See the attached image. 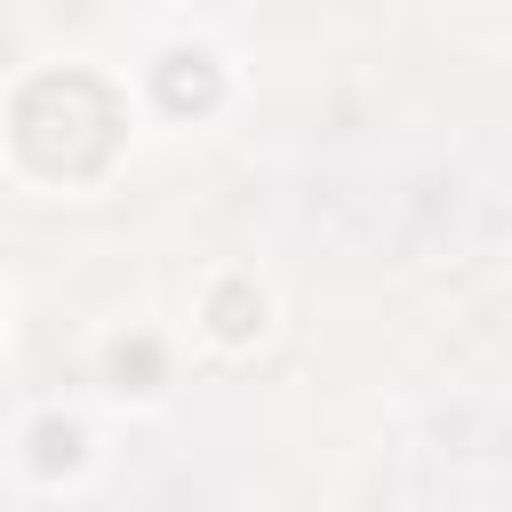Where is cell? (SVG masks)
I'll use <instances>...</instances> for the list:
<instances>
[{"label": "cell", "mask_w": 512, "mask_h": 512, "mask_svg": "<svg viewBox=\"0 0 512 512\" xmlns=\"http://www.w3.org/2000/svg\"><path fill=\"white\" fill-rule=\"evenodd\" d=\"M208 312H216V336H232V344H240V336H256V320H264V304H256V288H240V280H224Z\"/></svg>", "instance_id": "3957f363"}, {"label": "cell", "mask_w": 512, "mask_h": 512, "mask_svg": "<svg viewBox=\"0 0 512 512\" xmlns=\"http://www.w3.org/2000/svg\"><path fill=\"white\" fill-rule=\"evenodd\" d=\"M16 144H24V160L40 176H88V168L112 160L120 112H112V96L88 72H48L16 104Z\"/></svg>", "instance_id": "6da1fadb"}, {"label": "cell", "mask_w": 512, "mask_h": 512, "mask_svg": "<svg viewBox=\"0 0 512 512\" xmlns=\"http://www.w3.org/2000/svg\"><path fill=\"white\" fill-rule=\"evenodd\" d=\"M112 368H120V376H152V368H160V352H152V344H120V352H112Z\"/></svg>", "instance_id": "5b68a950"}, {"label": "cell", "mask_w": 512, "mask_h": 512, "mask_svg": "<svg viewBox=\"0 0 512 512\" xmlns=\"http://www.w3.org/2000/svg\"><path fill=\"white\" fill-rule=\"evenodd\" d=\"M160 104H168V112H200V104H216V64H208L200 48H176V56L160 64Z\"/></svg>", "instance_id": "7a4b0ae2"}, {"label": "cell", "mask_w": 512, "mask_h": 512, "mask_svg": "<svg viewBox=\"0 0 512 512\" xmlns=\"http://www.w3.org/2000/svg\"><path fill=\"white\" fill-rule=\"evenodd\" d=\"M72 456H80L72 424H40V432H32V464H40V472H56V464H72Z\"/></svg>", "instance_id": "277c9868"}]
</instances>
